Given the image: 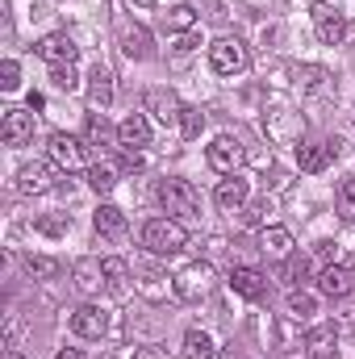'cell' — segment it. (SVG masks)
Masks as SVG:
<instances>
[{"mask_svg": "<svg viewBox=\"0 0 355 359\" xmlns=\"http://www.w3.org/2000/svg\"><path fill=\"white\" fill-rule=\"evenodd\" d=\"M184 243H188V230L176 217H151L142 226V247L151 255H176V251H184Z\"/></svg>", "mask_w": 355, "mask_h": 359, "instance_id": "obj_1", "label": "cell"}, {"mask_svg": "<svg viewBox=\"0 0 355 359\" xmlns=\"http://www.w3.org/2000/svg\"><path fill=\"white\" fill-rule=\"evenodd\" d=\"M159 201H163V209H168V217H196V209H201V196H196V188L188 184V180H163L159 184Z\"/></svg>", "mask_w": 355, "mask_h": 359, "instance_id": "obj_2", "label": "cell"}, {"mask_svg": "<svg viewBox=\"0 0 355 359\" xmlns=\"http://www.w3.org/2000/svg\"><path fill=\"white\" fill-rule=\"evenodd\" d=\"M172 288H176L180 301L196 305V301H205V297L213 292V268H209V264H188V268H180V271H176Z\"/></svg>", "mask_w": 355, "mask_h": 359, "instance_id": "obj_3", "label": "cell"}, {"mask_svg": "<svg viewBox=\"0 0 355 359\" xmlns=\"http://www.w3.org/2000/svg\"><path fill=\"white\" fill-rule=\"evenodd\" d=\"M84 147H88V142H80L76 134H51L46 155H51L55 168H63V172H80V168H88V151H84Z\"/></svg>", "mask_w": 355, "mask_h": 359, "instance_id": "obj_4", "label": "cell"}, {"mask_svg": "<svg viewBox=\"0 0 355 359\" xmlns=\"http://www.w3.org/2000/svg\"><path fill=\"white\" fill-rule=\"evenodd\" d=\"M209 67H213L217 76H239V72L247 67V46H243L239 38H217V42L209 46Z\"/></svg>", "mask_w": 355, "mask_h": 359, "instance_id": "obj_5", "label": "cell"}, {"mask_svg": "<svg viewBox=\"0 0 355 359\" xmlns=\"http://www.w3.org/2000/svg\"><path fill=\"white\" fill-rule=\"evenodd\" d=\"M0 138H4V147H25L34 138V109H4Z\"/></svg>", "mask_w": 355, "mask_h": 359, "instance_id": "obj_6", "label": "cell"}, {"mask_svg": "<svg viewBox=\"0 0 355 359\" xmlns=\"http://www.w3.org/2000/svg\"><path fill=\"white\" fill-rule=\"evenodd\" d=\"M314 29H318V42L322 46H343L351 25L343 21V13H330V4H318L314 8Z\"/></svg>", "mask_w": 355, "mask_h": 359, "instance_id": "obj_7", "label": "cell"}, {"mask_svg": "<svg viewBox=\"0 0 355 359\" xmlns=\"http://www.w3.org/2000/svg\"><path fill=\"white\" fill-rule=\"evenodd\" d=\"M205 159H209V168H213V172L234 176V172H239V163H243V142H239V138H230V134H222V138L205 151Z\"/></svg>", "mask_w": 355, "mask_h": 359, "instance_id": "obj_8", "label": "cell"}, {"mask_svg": "<svg viewBox=\"0 0 355 359\" xmlns=\"http://www.w3.org/2000/svg\"><path fill=\"white\" fill-rule=\"evenodd\" d=\"M34 50H38V59H46L51 67H72V63H76V55H80V46H76L67 34H46Z\"/></svg>", "mask_w": 355, "mask_h": 359, "instance_id": "obj_9", "label": "cell"}, {"mask_svg": "<svg viewBox=\"0 0 355 359\" xmlns=\"http://www.w3.org/2000/svg\"><path fill=\"white\" fill-rule=\"evenodd\" d=\"M335 155H339V142H305V147H297V163H301V172H309V176L326 172V168L335 163Z\"/></svg>", "mask_w": 355, "mask_h": 359, "instance_id": "obj_10", "label": "cell"}, {"mask_svg": "<svg viewBox=\"0 0 355 359\" xmlns=\"http://www.w3.org/2000/svg\"><path fill=\"white\" fill-rule=\"evenodd\" d=\"M51 188H55V172L46 163H25L17 172V192H25V196H42Z\"/></svg>", "mask_w": 355, "mask_h": 359, "instance_id": "obj_11", "label": "cell"}, {"mask_svg": "<svg viewBox=\"0 0 355 359\" xmlns=\"http://www.w3.org/2000/svg\"><path fill=\"white\" fill-rule=\"evenodd\" d=\"M72 330H76L80 339H100V334L109 330V318H105L100 305H80V309L72 313Z\"/></svg>", "mask_w": 355, "mask_h": 359, "instance_id": "obj_12", "label": "cell"}, {"mask_svg": "<svg viewBox=\"0 0 355 359\" xmlns=\"http://www.w3.org/2000/svg\"><path fill=\"white\" fill-rule=\"evenodd\" d=\"M230 288L239 292V297H247V301H264L267 297V276L255 268H234L230 271Z\"/></svg>", "mask_w": 355, "mask_h": 359, "instance_id": "obj_13", "label": "cell"}, {"mask_svg": "<svg viewBox=\"0 0 355 359\" xmlns=\"http://www.w3.org/2000/svg\"><path fill=\"white\" fill-rule=\"evenodd\" d=\"M318 288H322L326 297H351V288H355L351 268H343V264L322 268V276H318Z\"/></svg>", "mask_w": 355, "mask_h": 359, "instance_id": "obj_14", "label": "cell"}, {"mask_svg": "<svg viewBox=\"0 0 355 359\" xmlns=\"http://www.w3.org/2000/svg\"><path fill=\"white\" fill-rule=\"evenodd\" d=\"M305 351H309V359H335V351H339V330L335 326H314L305 334Z\"/></svg>", "mask_w": 355, "mask_h": 359, "instance_id": "obj_15", "label": "cell"}, {"mask_svg": "<svg viewBox=\"0 0 355 359\" xmlns=\"http://www.w3.org/2000/svg\"><path fill=\"white\" fill-rule=\"evenodd\" d=\"M117 138H121V147H134V151H138V147L151 142V121H147L142 113H130V117L117 126Z\"/></svg>", "mask_w": 355, "mask_h": 359, "instance_id": "obj_16", "label": "cell"}, {"mask_svg": "<svg viewBox=\"0 0 355 359\" xmlns=\"http://www.w3.org/2000/svg\"><path fill=\"white\" fill-rule=\"evenodd\" d=\"M247 196H251V184L243 176H226L217 184V205H222V209H243Z\"/></svg>", "mask_w": 355, "mask_h": 359, "instance_id": "obj_17", "label": "cell"}, {"mask_svg": "<svg viewBox=\"0 0 355 359\" xmlns=\"http://www.w3.org/2000/svg\"><path fill=\"white\" fill-rule=\"evenodd\" d=\"M109 100H113V72L96 63V72L88 76V104L92 109H105Z\"/></svg>", "mask_w": 355, "mask_h": 359, "instance_id": "obj_18", "label": "cell"}, {"mask_svg": "<svg viewBox=\"0 0 355 359\" xmlns=\"http://www.w3.org/2000/svg\"><path fill=\"white\" fill-rule=\"evenodd\" d=\"M100 284H105V264H100V259H80V264H76V288H80V292H100Z\"/></svg>", "mask_w": 355, "mask_h": 359, "instance_id": "obj_19", "label": "cell"}, {"mask_svg": "<svg viewBox=\"0 0 355 359\" xmlns=\"http://www.w3.org/2000/svg\"><path fill=\"white\" fill-rule=\"evenodd\" d=\"M147 109H151V113H155L159 121H180V109H184V104H180L172 92L151 88V92H147Z\"/></svg>", "mask_w": 355, "mask_h": 359, "instance_id": "obj_20", "label": "cell"}, {"mask_svg": "<svg viewBox=\"0 0 355 359\" xmlns=\"http://www.w3.org/2000/svg\"><path fill=\"white\" fill-rule=\"evenodd\" d=\"M121 50H126L130 59H151V34H147L142 25H126V29H121Z\"/></svg>", "mask_w": 355, "mask_h": 359, "instance_id": "obj_21", "label": "cell"}, {"mask_svg": "<svg viewBox=\"0 0 355 359\" xmlns=\"http://www.w3.org/2000/svg\"><path fill=\"white\" fill-rule=\"evenodd\" d=\"M92 226H96V234L117 238V234L126 230V213H121L117 205H100V209H96V217H92Z\"/></svg>", "mask_w": 355, "mask_h": 359, "instance_id": "obj_22", "label": "cell"}, {"mask_svg": "<svg viewBox=\"0 0 355 359\" xmlns=\"http://www.w3.org/2000/svg\"><path fill=\"white\" fill-rule=\"evenodd\" d=\"M264 251L272 259H288V255H293V234H288L284 226H267L264 230Z\"/></svg>", "mask_w": 355, "mask_h": 359, "instance_id": "obj_23", "label": "cell"}, {"mask_svg": "<svg viewBox=\"0 0 355 359\" xmlns=\"http://www.w3.org/2000/svg\"><path fill=\"white\" fill-rule=\"evenodd\" d=\"M184 359H213V339L205 330H188L184 334Z\"/></svg>", "mask_w": 355, "mask_h": 359, "instance_id": "obj_24", "label": "cell"}, {"mask_svg": "<svg viewBox=\"0 0 355 359\" xmlns=\"http://www.w3.org/2000/svg\"><path fill=\"white\" fill-rule=\"evenodd\" d=\"M88 184L105 196V192H113V184H117V172H113V163H92L88 168Z\"/></svg>", "mask_w": 355, "mask_h": 359, "instance_id": "obj_25", "label": "cell"}, {"mask_svg": "<svg viewBox=\"0 0 355 359\" xmlns=\"http://www.w3.org/2000/svg\"><path fill=\"white\" fill-rule=\"evenodd\" d=\"M335 209H339V217H343V222H351V226H355V180H343V184H339Z\"/></svg>", "mask_w": 355, "mask_h": 359, "instance_id": "obj_26", "label": "cell"}, {"mask_svg": "<svg viewBox=\"0 0 355 359\" xmlns=\"http://www.w3.org/2000/svg\"><path fill=\"white\" fill-rule=\"evenodd\" d=\"M84 134H88V147H109V142H113V130H109V121H105L100 113L88 117V130H84Z\"/></svg>", "mask_w": 355, "mask_h": 359, "instance_id": "obj_27", "label": "cell"}, {"mask_svg": "<svg viewBox=\"0 0 355 359\" xmlns=\"http://www.w3.org/2000/svg\"><path fill=\"white\" fill-rule=\"evenodd\" d=\"M25 268H29V276H38V280H55L59 276V259H46V255H29L25 259Z\"/></svg>", "mask_w": 355, "mask_h": 359, "instance_id": "obj_28", "label": "cell"}, {"mask_svg": "<svg viewBox=\"0 0 355 359\" xmlns=\"http://www.w3.org/2000/svg\"><path fill=\"white\" fill-rule=\"evenodd\" d=\"M205 130V113L201 109H180V134L184 138H196Z\"/></svg>", "mask_w": 355, "mask_h": 359, "instance_id": "obj_29", "label": "cell"}, {"mask_svg": "<svg viewBox=\"0 0 355 359\" xmlns=\"http://www.w3.org/2000/svg\"><path fill=\"white\" fill-rule=\"evenodd\" d=\"M297 80H301V88L305 92H322L326 88V80H330V72H322V67H301Z\"/></svg>", "mask_w": 355, "mask_h": 359, "instance_id": "obj_30", "label": "cell"}, {"mask_svg": "<svg viewBox=\"0 0 355 359\" xmlns=\"http://www.w3.org/2000/svg\"><path fill=\"white\" fill-rule=\"evenodd\" d=\"M163 21H168V29H192L196 25V13L188 4H176L172 13H163Z\"/></svg>", "mask_w": 355, "mask_h": 359, "instance_id": "obj_31", "label": "cell"}, {"mask_svg": "<svg viewBox=\"0 0 355 359\" xmlns=\"http://www.w3.org/2000/svg\"><path fill=\"white\" fill-rule=\"evenodd\" d=\"M51 84L59 92H76L80 88V80H76V63L72 67H51Z\"/></svg>", "mask_w": 355, "mask_h": 359, "instance_id": "obj_32", "label": "cell"}, {"mask_svg": "<svg viewBox=\"0 0 355 359\" xmlns=\"http://www.w3.org/2000/svg\"><path fill=\"white\" fill-rule=\"evenodd\" d=\"M100 264H105V284H109V288H121V284H126V276H130L126 259H100Z\"/></svg>", "mask_w": 355, "mask_h": 359, "instance_id": "obj_33", "label": "cell"}, {"mask_svg": "<svg viewBox=\"0 0 355 359\" xmlns=\"http://www.w3.org/2000/svg\"><path fill=\"white\" fill-rule=\"evenodd\" d=\"M288 309H293L297 318H309V313H314V297H309V292H293V297H288Z\"/></svg>", "mask_w": 355, "mask_h": 359, "instance_id": "obj_34", "label": "cell"}, {"mask_svg": "<svg viewBox=\"0 0 355 359\" xmlns=\"http://www.w3.org/2000/svg\"><path fill=\"white\" fill-rule=\"evenodd\" d=\"M284 276H288L293 284H305V276H309V259H293V255H288V268H284Z\"/></svg>", "mask_w": 355, "mask_h": 359, "instance_id": "obj_35", "label": "cell"}, {"mask_svg": "<svg viewBox=\"0 0 355 359\" xmlns=\"http://www.w3.org/2000/svg\"><path fill=\"white\" fill-rule=\"evenodd\" d=\"M67 226H72V217H42V222H38L42 234H63Z\"/></svg>", "mask_w": 355, "mask_h": 359, "instance_id": "obj_36", "label": "cell"}, {"mask_svg": "<svg viewBox=\"0 0 355 359\" xmlns=\"http://www.w3.org/2000/svg\"><path fill=\"white\" fill-rule=\"evenodd\" d=\"M0 88H17V63L13 59L0 63Z\"/></svg>", "mask_w": 355, "mask_h": 359, "instance_id": "obj_37", "label": "cell"}, {"mask_svg": "<svg viewBox=\"0 0 355 359\" xmlns=\"http://www.w3.org/2000/svg\"><path fill=\"white\" fill-rule=\"evenodd\" d=\"M121 168L138 172V168H142V155H138V151H126V155H121Z\"/></svg>", "mask_w": 355, "mask_h": 359, "instance_id": "obj_38", "label": "cell"}, {"mask_svg": "<svg viewBox=\"0 0 355 359\" xmlns=\"http://www.w3.org/2000/svg\"><path fill=\"white\" fill-rule=\"evenodd\" d=\"M130 359H159V355H155L151 347H138V351H134V355H130Z\"/></svg>", "mask_w": 355, "mask_h": 359, "instance_id": "obj_39", "label": "cell"}, {"mask_svg": "<svg viewBox=\"0 0 355 359\" xmlns=\"http://www.w3.org/2000/svg\"><path fill=\"white\" fill-rule=\"evenodd\" d=\"M55 359H84V355H80V351H59Z\"/></svg>", "mask_w": 355, "mask_h": 359, "instance_id": "obj_40", "label": "cell"}, {"mask_svg": "<svg viewBox=\"0 0 355 359\" xmlns=\"http://www.w3.org/2000/svg\"><path fill=\"white\" fill-rule=\"evenodd\" d=\"M4 359H21V355H17V351H13V347H8V351H4Z\"/></svg>", "mask_w": 355, "mask_h": 359, "instance_id": "obj_41", "label": "cell"}, {"mask_svg": "<svg viewBox=\"0 0 355 359\" xmlns=\"http://www.w3.org/2000/svg\"><path fill=\"white\" fill-rule=\"evenodd\" d=\"M134 4H142V8H147V4H155V0H134Z\"/></svg>", "mask_w": 355, "mask_h": 359, "instance_id": "obj_42", "label": "cell"}]
</instances>
